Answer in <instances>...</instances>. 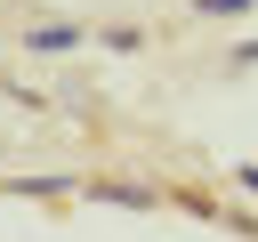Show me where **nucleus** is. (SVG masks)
I'll return each instance as SVG.
<instances>
[{"mask_svg":"<svg viewBox=\"0 0 258 242\" xmlns=\"http://www.w3.org/2000/svg\"><path fill=\"white\" fill-rule=\"evenodd\" d=\"M81 40H89V32H81L73 16H40V24L24 32V48H32V56H56V48H81Z\"/></svg>","mask_w":258,"mask_h":242,"instance_id":"f257e3e1","label":"nucleus"},{"mask_svg":"<svg viewBox=\"0 0 258 242\" xmlns=\"http://www.w3.org/2000/svg\"><path fill=\"white\" fill-rule=\"evenodd\" d=\"M258 0H185V16H250Z\"/></svg>","mask_w":258,"mask_h":242,"instance_id":"f03ea898","label":"nucleus"},{"mask_svg":"<svg viewBox=\"0 0 258 242\" xmlns=\"http://www.w3.org/2000/svg\"><path fill=\"white\" fill-rule=\"evenodd\" d=\"M234 177H242V186H250V194H258V161H242V169H234Z\"/></svg>","mask_w":258,"mask_h":242,"instance_id":"7ed1b4c3","label":"nucleus"}]
</instances>
